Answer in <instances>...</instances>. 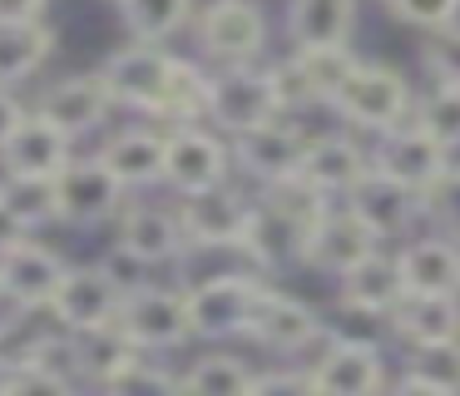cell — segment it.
Listing matches in <instances>:
<instances>
[{"label":"cell","mask_w":460,"mask_h":396,"mask_svg":"<svg viewBox=\"0 0 460 396\" xmlns=\"http://www.w3.org/2000/svg\"><path fill=\"white\" fill-rule=\"evenodd\" d=\"M327 114L351 134L376 139L416 114V85H411L406 69L386 65V59H357L351 75L341 79V89L332 94Z\"/></svg>","instance_id":"cell-1"},{"label":"cell","mask_w":460,"mask_h":396,"mask_svg":"<svg viewBox=\"0 0 460 396\" xmlns=\"http://www.w3.org/2000/svg\"><path fill=\"white\" fill-rule=\"evenodd\" d=\"M213 69V65H208ZM288 114L278 79V59H252V65H218L208 75V124L223 134H243L268 119Z\"/></svg>","instance_id":"cell-2"},{"label":"cell","mask_w":460,"mask_h":396,"mask_svg":"<svg viewBox=\"0 0 460 396\" xmlns=\"http://www.w3.org/2000/svg\"><path fill=\"white\" fill-rule=\"evenodd\" d=\"M302 362H307V386L322 396H371L391 386V362L381 352V342L357 332H337L332 322H327V337Z\"/></svg>","instance_id":"cell-3"},{"label":"cell","mask_w":460,"mask_h":396,"mask_svg":"<svg viewBox=\"0 0 460 396\" xmlns=\"http://www.w3.org/2000/svg\"><path fill=\"white\" fill-rule=\"evenodd\" d=\"M193 45L218 65H252V59H268L272 45V20L258 0H208V5L193 10Z\"/></svg>","instance_id":"cell-4"},{"label":"cell","mask_w":460,"mask_h":396,"mask_svg":"<svg viewBox=\"0 0 460 396\" xmlns=\"http://www.w3.org/2000/svg\"><path fill=\"white\" fill-rule=\"evenodd\" d=\"M268 283L272 277L252 273V267H233V273H213V277L189 283L183 297H189L193 342H243L252 302H258V292Z\"/></svg>","instance_id":"cell-5"},{"label":"cell","mask_w":460,"mask_h":396,"mask_svg":"<svg viewBox=\"0 0 460 396\" xmlns=\"http://www.w3.org/2000/svg\"><path fill=\"white\" fill-rule=\"evenodd\" d=\"M119 332L129 337L139 352H154V356H169V352H183L193 342V327H189V297L183 287H169V283H139L124 292L119 302Z\"/></svg>","instance_id":"cell-6"},{"label":"cell","mask_w":460,"mask_h":396,"mask_svg":"<svg viewBox=\"0 0 460 396\" xmlns=\"http://www.w3.org/2000/svg\"><path fill=\"white\" fill-rule=\"evenodd\" d=\"M322 337H327V317H322L312 302H302L297 292H282L278 283H268L258 292V302H252V317H248L243 342H252L258 352H268V356L302 362Z\"/></svg>","instance_id":"cell-7"},{"label":"cell","mask_w":460,"mask_h":396,"mask_svg":"<svg viewBox=\"0 0 460 396\" xmlns=\"http://www.w3.org/2000/svg\"><path fill=\"white\" fill-rule=\"evenodd\" d=\"M228 178H233V144L223 129H213L208 119L164 129V188L173 198L203 194V188L228 184Z\"/></svg>","instance_id":"cell-8"},{"label":"cell","mask_w":460,"mask_h":396,"mask_svg":"<svg viewBox=\"0 0 460 396\" xmlns=\"http://www.w3.org/2000/svg\"><path fill=\"white\" fill-rule=\"evenodd\" d=\"M173 203H179V223L193 253H238L258 198L228 178V184H213L203 194H183Z\"/></svg>","instance_id":"cell-9"},{"label":"cell","mask_w":460,"mask_h":396,"mask_svg":"<svg viewBox=\"0 0 460 396\" xmlns=\"http://www.w3.org/2000/svg\"><path fill=\"white\" fill-rule=\"evenodd\" d=\"M129 188L114 178V168L100 154H75L55 174V203H60V228H104L119 218Z\"/></svg>","instance_id":"cell-10"},{"label":"cell","mask_w":460,"mask_h":396,"mask_svg":"<svg viewBox=\"0 0 460 396\" xmlns=\"http://www.w3.org/2000/svg\"><path fill=\"white\" fill-rule=\"evenodd\" d=\"M119 302H124V287L100 263H70L50 297V307H45V317L60 332L75 337V332H94V327L119 322Z\"/></svg>","instance_id":"cell-11"},{"label":"cell","mask_w":460,"mask_h":396,"mask_svg":"<svg viewBox=\"0 0 460 396\" xmlns=\"http://www.w3.org/2000/svg\"><path fill=\"white\" fill-rule=\"evenodd\" d=\"M114 243L129 248L149 267H179L193 253L179 223V203H154V198H139V194L124 198L119 218H114Z\"/></svg>","instance_id":"cell-12"},{"label":"cell","mask_w":460,"mask_h":396,"mask_svg":"<svg viewBox=\"0 0 460 396\" xmlns=\"http://www.w3.org/2000/svg\"><path fill=\"white\" fill-rule=\"evenodd\" d=\"M173 69V50L169 45H149V40H129V45L110 50L100 65L104 85H110L114 109H129V114L149 119L154 104H159L164 85H169Z\"/></svg>","instance_id":"cell-13"},{"label":"cell","mask_w":460,"mask_h":396,"mask_svg":"<svg viewBox=\"0 0 460 396\" xmlns=\"http://www.w3.org/2000/svg\"><path fill=\"white\" fill-rule=\"evenodd\" d=\"M233 144V174H243L248 184H278V178L297 174L302 168V148H307V129L302 119L278 114L258 129H243L228 139Z\"/></svg>","instance_id":"cell-14"},{"label":"cell","mask_w":460,"mask_h":396,"mask_svg":"<svg viewBox=\"0 0 460 396\" xmlns=\"http://www.w3.org/2000/svg\"><path fill=\"white\" fill-rule=\"evenodd\" d=\"M31 109H35V114H45L55 129H65V134L80 144V139L100 134V129L110 124L114 99H110V85H104L100 69H75V75L50 79Z\"/></svg>","instance_id":"cell-15"},{"label":"cell","mask_w":460,"mask_h":396,"mask_svg":"<svg viewBox=\"0 0 460 396\" xmlns=\"http://www.w3.org/2000/svg\"><path fill=\"white\" fill-rule=\"evenodd\" d=\"M376 248H381V238L371 233V228L337 198V203H332L327 213H322L317 223L307 228V238H302V253H297V267H307V273L332 277V283H337V277L347 273L351 263H361V257L376 253Z\"/></svg>","instance_id":"cell-16"},{"label":"cell","mask_w":460,"mask_h":396,"mask_svg":"<svg viewBox=\"0 0 460 396\" xmlns=\"http://www.w3.org/2000/svg\"><path fill=\"white\" fill-rule=\"evenodd\" d=\"M65 267L70 263L60 257V248L40 243L35 233H25L15 248L0 253V302H11V307H21V312L40 317L45 307H50L55 287H60Z\"/></svg>","instance_id":"cell-17"},{"label":"cell","mask_w":460,"mask_h":396,"mask_svg":"<svg viewBox=\"0 0 460 396\" xmlns=\"http://www.w3.org/2000/svg\"><path fill=\"white\" fill-rule=\"evenodd\" d=\"M341 203H347L351 213L381 238V243H401L406 233L420 228V194L406 188L401 178L381 174V168H367V174L351 184V194L341 198Z\"/></svg>","instance_id":"cell-18"},{"label":"cell","mask_w":460,"mask_h":396,"mask_svg":"<svg viewBox=\"0 0 460 396\" xmlns=\"http://www.w3.org/2000/svg\"><path fill=\"white\" fill-rule=\"evenodd\" d=\"M367 148H371V168H381V174L401 178V184L416 188V194L440 174V168L450 164V158H456L436 134H426L416 119H401L396 129H386V134L367 139Z\"/></svg>","instance_id":"cell-19"},{"label":"cell","mask_w":460,"mask_h":396,"mask_svg":"<svg viewBox=\"0 0 460 396\" xmlns=\"http://www.w3.org/2000/svg\"><path fill=\"white\" fill-rule=\"evenodd\" d=\"M401 292H406V283H401L391 243H381L376 253H367L337 277V307L341 317H357V322H386V312L401 302Z\"/></svg>","instance_id":"cell-20"},{"label":"cell","mask_w":460,"mask_h":396,"mask_svg":"<svg viewBox=\"0 0 460 396\" xmlns=\"http://www.w3.org/2000/svg\"><path fill=\"white\" fill-rule=\"evenodd\" d=\"M371 168V148L361 134L351 129H322V134H307V148H302V168L297 174L307 178L317 194L327 198H347L351 184Z\"/></svg>","instance_id":"cell-21"},{"label":"cell","mask_w":460,"mask_h":396,"mask_svg":"<svg viewBox=\"0 0 460 396\" xmlns=\"http://www.w3.org/2000/svg\"><path fill=\"white\" fill-rule=\"evenodd\" d=\"M396 267L406 292H450L460 297V238H446L436 228H416L396 248Z\"/></svg>","instance_id":"cell-22"},{"label":"cell","mask_w":460,"mask_h":396,"mask_svg":"<svg viewBox=\"0 0 460 396\" xmlns=\"http://www.w3.org/2000/svg\"><path fill=\"white\" fill-rule=\"evenodd\" d=\"M94 154L114 168L129 194H149V188H164V129L159 124H124L104 139Z\"/></svg>","instance_id":"cell-23"},{"label":"cell","mask_w":460,"mask_h":396,"mask_svg":"<svg viewBox=\"0 0 460 396\" xmlns=\"http://www.w3.org/2000/svg\"><path fill=\"white\" fill-rule=\"evenodd\" d=\"M386 327L401 346H426L460 337V297L450 292H401V302L386 312Z\"/></svg>","instance_id":"cell-24"},{"label":"cell","mask_w":460,"mask_h":396,"mask_svg":"<svg viewBox=\"0 0 460 396\" xmlns=\"http://www.w3.org/2000/svg\"><path fill=\"white\" fill-rule=\"evenodd\" d=\"M0 158H5V168H11V174L55 178L75 158V139L65 134V129H55L45 114H35V109H31V114H25V124L15 129V139L0 148Z\"/></svg>","instance_id":"cell-25"},{"label":"cell","mask_w":460,"mask_h":396,"mask_svg":"<svg viewBox=\"0 0 460 396\" xmlns=\"http://www.w3.org/2000/svg\"><path fill=\"white\" fill-rule=\"evenodd\" d=\"M361 0H288V45H351Z\"/></svg>","instance_id":"cell-26"},{"label":"cell","mask_w":460,"mask_h":396,"mask_svg":"<svg viewBox=\"0 0 460 396\" xmlns=\"http://www.w3.org/2000/svg\"><path fill=\"white\" fill-rule=\"evenodd\" d=\"M401 372L391 376L386 392H420V396H456L460 392V337L450 342L406 346Z\"/></svg>","instance_id":"cell-27"},{"label":"cell","mask_w":460,"mask_h":396,"mask_svg":"<svg viewBox=\"0 0 460 396\" xmlns=\"http://www.w3.org/2000/svg\"><path fill=\"white\" fill-rule=\"evenodd\" d=\"M208 75H213V69L203 65V59L173 55L169 85H164V94H159V104H154L149 124H159V129L203 124V119H208Z\"/></svg>","instance_id":"cell-28"},{"label":"cell","mask_w":460,"mask_h":396,"mask_svg":"<svg viewBox=\"0 0 460 396\" xmlns=\"http://www.w3.org/2000/svg\"><path fill=\"white\" fill-rule=\"evenodd\" d=\"M252 372L258 366L248 356L228 352V342H208V352L189 356L179 366V392H199V396H248L252 392Z\"/></svg>","instance_id":"cell-29"},{"label":"cell","mask_w":460,"mask_h":396,"mask_svg":"<svg viewBox=\"0 0 460 396\" xmlns=\"http://www.w3.org/2000/svg\"><path fill=\"white\" fill-rule=\"evenodd\" d=\"M60 30L50 20H25V25H0V85L15 89L25 79H35L45 69V59L55 55Z\"/></svg>","instance_id":"cell-30"},{"label":"cell","mask_w":460,"mask_h":396,"mask_svg":"<svg viewBox=\"0 0 460 396\" xmlns=\"http://www.w3.org/2000/svg\"><path fill=\"white\" fill-rule=\"evenodd\" d=\"M70 352H75V376H80V386H110L114 372H119L139 346L119 332V322H110V327H94V332H75Z\"/></svg>","instance_id":"cell-31"},{"label":"cell","mask_w":460,"mask_h":396,"mask_svg":"<svg viewBox=\"0 0 460 396\" xmlns=\"http://www.w3.org/2000/svg\"><path fill=\"white\" fill-rule=\"evenodd\" d=\"M119 25L129 40H149V45H169L173 35L193 25L199 0H119Z\"/></svg>","instance_id":"cell-32"},{"label":"cell","mask_w":460,"mask_h":396,"mask_svg":"<svg viewBox=\"0 0 460 396\" xmlns=\"http://www.w3.org/2000/svg\"><path fill=\"white\" fill-rule=\"evenodd\" d=\"M0 203L15 213V223L25 233H45V228H60V203H55V178L40 174H11L0 178Z\"/></svg>","instance_id":"cell-33"},{"label":"cell","mask_w":460,"mask_h":396,"mask_svg":"<svg viewBox=\"0 0 460 396\" xmlns=\"http://www.w3.org/2000/svg\"><path fill=\"white\" fill-rule=\"evenodd\" d=\"M258 203L268 208L272 218H282V223H288L297 238H307V228L317 223V218L337 203V198L317 194V188H312L302 174H288V178H278V184H262L258 188Z\"/></svg>","instance_id":"cell-34"},{"label":"cell","mask_w":460,"mask_h":396,"mask_svg":"<svg viewBox=\"0 0 460 396\" xmlns=\"http://www.w3.org/2000/svg\"><path fill=\"white\" fill-rule=\"evenodd\" d=\"M420 228L460 238V158H450V164L420 188Z\"/></svg>","instance_id":"cell-35"},{"label":"cell","mask_w":460,"mask_h":396,"mask_svg":"<svg viewBox=\"0 0 460 396\" xmlns=\"http://www.w3.org/2000/svg\"><path fill=\"white\" fill-rule=\"evenodd\" d=\"M416 119L426 134H436L450 154H460V85H426L416 94Z\"/></svg>","instance_id":"cell-36"},{"label":"cell","mask_w":460,"mask_h":396,"mask_svg":"<svg viewBox=\"0 0 460 396\" xmlns=\"http://www.w3.org/2000/svg\"><path fill=\"white\" fill-rule=\"evenodd\" d=\"M420 69L430 85H460V20L420 35Z\"/></svg>","instance_id":"cell-37"},{"label":"cell","mask_w":460,"mask_h":396,"mask_svg":"<svg viewBox=\"0 0 460 396\" xmlns=\"http://www.w3.org/2000/svg\"><path fill=\"white\" fill-rule=\"evenodd\" d=\"M381 5H386L391 20H401V25L416 30V35L460 20V0H381Z\"/></svg>","instance_id":"cell-38"},{"label":"cell","mask_w":460,"mask_h":396,"mask_svg":"<svg viewBox=\"0 0 460 396\" xmlns=\"http://www.w3.org/2000/svg\"><path fill=\"white\" fill-rule=\"evenodd\" d=\"M278 392H312L307 386V362H288V356H272V366L252 372V392L248 396H278Z\"/></svg>","instance_id":"cell-39"},{"label":"cell","mask_w":460,"mask_h":396,"mask_svg":"<svg viewBox=\"0 0 460 396\" xmlns=\"http://www.w3.org/2000/svg\"><path fill=\"white\" fill-rule=\"evenodd\" d=\"M100 267H104V273H110L119 287H124V292H129V287H139V283H149V273H154L149 263H139V257H134L129 248H119V243H114L110 253L100 257Z\"/></svg>","instance_id":"cell-40"},{"label":"cell","mask_w":460,"mask_h":396,"mask_svg":"<svg viewBox=\"0 0 460 396\" xmlns=\"http://www.w3.org/2000/svg\"><path fill=\"white\" fill-rule=\"evenodd\" d=\"M25 114H31V104H25V99L15 94V89L0 85V148H5V144L15 139V129L25 124Z\"/></svg>","instance_id":"cell-41"},{"label":"cell","mask_w":460,"mask_h":396,"mask_svg":"<svg viewBox=\"0 0 460 396\" xmlns=\"http://www.w3.org/2000/svg\"><path fill=\"white\" fill-rule=\"evenodd\" d=\"M25 20H50V0H0V25H25Z\"/></svg>","instance_id":"cell-42"},{"label":"cell","mask_w":460,"mask_h":396,"mask_svg":"<svg viewBox=\"0 0 460 396\" xmlns=\"http://www.w3.org/2000/svg\"><path fill=\"white\" fill-rule=\"evenodd\" d=\"M21 238H25V228L15 223V213H11V208L0 203V253H5V248H15Z\"/></svg>","instance_id":"cell-43"},{"label":"cell","mask_w":460,"mask_h":396,"mask_svg":"<svg viewBox=\"0 0 460 396\" xmlns=\"http://www.w3.org/2000/svg\"><path fill=\"white\" fill-rule=\"evenodd\" d=\"M0 392H5V366H0Z\"/></svg>","instance_id":"cell-44"},{"label":"cell","mask_w":460,"mask_h":396,"mask_svg":"<svg viewBox=\"0 0 460 396\" xmlns=\"http://www.w3.org/2000/svg\"><path fill=\"white\" fill-rule=\"evenodd\" d=\"M0 178H5V158H0Z\"/></svg>","instance_id":"cell-45"},{"label":"cell","mask_w":460,"mask_h":396,"mask_svg":"<svg viewBox=\"0 0 460 396\" xmlns=\"http://www.w3.org/2000/svg\"><path fill=\"white\" fill-rule=\"evenodd\" d=\"M110 5H119V0H110Z\"/></svg>","instance_id":"cell-46"}]
</instances>
